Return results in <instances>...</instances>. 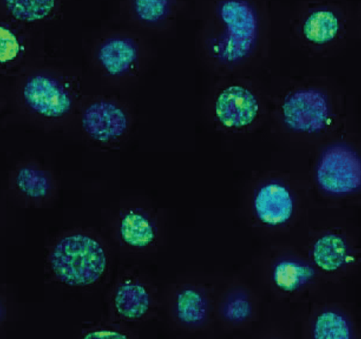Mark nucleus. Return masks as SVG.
Returning a JSON list of instances; mask_svg holds the SVG:
<instances>
[{
    "label": "nucleus",
    "instance_id": "obj_1",
    "mask_svg": "<svg viewBox=\"0 0 361 339\" xmlns=\"http://www.w3.org/2000/svg\"><path fill=\"white\" fill-rule=\"evenodd\" d=\"M197 39L205 53L224 66L241 63L271 36L266 0H196Z\"/></svg>",
    "mask_w": 361,
    "mask_h": 339
},
{
    "label": "nucleus",
    "instance_id": "obj_2",
    "mask_svg": "<svg viewBox=\"0 0 361 339\" xmlns=\"http://www.w3.org/2000/svg\"><path fill=\"white\" fill-rule=\"evenodd\" d=\"M51 263L55 275L71 285H85L96 281L106 266V257L94 239L75 234L61 239L55 246Z\"/></svg>",
    "mask_w": 361,
    "mask_h": 339
},
{
    "label": "nucleus",
    "instance_id": "obj_3",
    "mask_svg": "<svg viewBox=\"0 0 361 339\" xmlns=\"http://www.w3.org/2000/svg\"><path fill=\"white\" fill-rule=\"evenodd\" d=\"M293 34L307 45L324 47L343 39L346 30L343 11L330 3L310 4L293 22Z\"/></svg>",
    "mask_w": 361,
    "mask_h": 339
},
{
    "label": "nucleus",
    "instance_id": "obj_4",
    "mask_svg": "<svg viewBox=\"0 0 361 339\" xmlns=\"http://www.w3.org/2000/svg\"><path fill=\"white\" fill-rule=\"evenodd\" d=\"M317 181L326 192L345 194L361 187V160L353 150L343 146L329 149L317 171Z\"/></svg>",
    "mask_w": 361,
    "mask_h": 339
},
{
    "label": "nucleus",
    "instance_id": "obj_5",
    "mask_svg": "<svg viewBox=\"0 0 361 339\" xmlns=\"http://www.w3.org/2000/svg\"><path fill=\"white\" fill-rule=\"evenodd\" d=\"M22 97L30 110L47 118L63 117L72 108L70 91L59 80L43 75L32 76L25 82Z\"/></svg>",
    "mask_w": 361,
    "mask_h": 339
},
{
    "label": "nucleus",
    "instance_id": "obj_6",
    "mask_svg": "<svg viewBox=\"0 0 361 339\" xmlns=\"http://www.w3.org/2000/svg\"><path fill=\"white\" fill-rule=\"evenodd\" d=\"M212 310V301L204 287L190 282L175 286L171 312L178 327L191 331L202 330L209 323Z\"/></svg>",
    "mask_w": 361,
    "mask_h": 339
},
{
    "label": "nucleus",
    "instance_id": "obj_7",
    "mask_svg": "<svg viewBox=\"0 0 361 339\" xmlns=\"http://www.w3.org/2000/svg\"><path fill=\"white\" fill-rule=\"evenodd\" d=\"M284 120L293 130L315 132L323 128L329 111L324 95L315 90L298 91L283 105Z\"/></svg>",
    "mask_w": 361,
    "mask_h": 339
},
{
    "label": "nucleus",
    "instance_id": "obj_8",
    "mask_svg": "<svg viewBox=\"0 0 361 339\" xmlns=\"http://www.w3.org/2000/svg\"><path fill=\"white\" fill-rule=\"evenodd\" d=\"M82 125L94 140L107 142L121 137L128 130V119L116 104L99 100L89 104L82 115Z\"/></svg>",
    "mask_w": 361,
    "mask_h": 339
},
{
    "label": "nucleus",
    "instance_id": "obj_9",
    "mask_svg": "<svg viewBox=\"0 0 361 339\" xmlns=\"http://www.w3.org/2000/svg\"><path fill=\"white\" fill-rule=\"evenodd\" d=\"M253 209L257 226L271 231L289 221L293 212V201L285 187L269 183L258 191Z\"/></svg>",
    "mask_w": 361,
    "mask_h": 339
},
{
    "label": "nucleus",
    "instance_id": "obj_10",
    "mask_svg": "<svg viewBox=\"0 0 361 339\" xmlns=\"http://www.w3.org/2000/svg\"><path fill=\"white\" fill-rule=\"evenodd\" d=\"M258 111V104L251 92L240 86H231L219 97L216 112L226 127H242L250 123Z\"/></svg>",
    "mask_w": 361,
    "mask_h": 339
},
{
    "label": "nucleus",
    "instance_id": "obj_11",
    "mask_svg": "<svg viewBox=\"0 0 361 339\" xmlns=\"http://www.w3.org/2000/svg\"><path fill=\"white\" fill-rule=\"evenodd\" d=\"M216 312L227 327L240 328L247 325L255 316L257 303L252 291L243 285H232L220 296Z\"/></svg>",
    "mask_w": 361,
    "mask_h": 339
},
{
    "label": "nucleus",
    "instance_id": "obj_12",
    "mask_svg": "<svg viewBox=\"0 0 361 339\" xmlns=\"http://www.w3.org/2000/svg\"><path fill=\"white\" fill-rule=\"evenodd\" d=\"M265 269L269 286L283 293L295 292L315 275L310 266L288 258L269 260Z\"/></svg>",
    "mask_w": 361,
    "mask_h": 339
},
{
    "label": "nucleus",
    "instance_id": "obj_13",
    "mask_svg": "<svg viewBox=\"0 0 361 339\" xmlns=\"http://www.w3.org/2000/svg\"><path fill=\"white\" fill-rule=\"evenodd\" d=\"M137 49L133 43L124 39H111L100 47L98 58L104 69L116 76L126 73L137 59Z\"/></svg>",
    "mask_w": 361,
    "mask_h": 339
},
{
    "label": "nucleus",
    "instance_id": "obj_14",
    "mask_svg": "<svg viewBox=\"0 0 361 339\" xmlns=\"http://www.w3.org/2000/svg\"><path fill=\"white\" fill-rule=\"evenodd\" d=\"M135 13L143 22L158 25L176 23L186 4L183 0H134Z\"/></svg>",
    "mask_w": 361,
    "mask_h": 339
},
{
    "label": "nucleus",
    "instance_id": "obj_15",
    "mask_svg": "<svg viewBox=\"0 0 361 339\" xmlns=\"http://www.w3.org/2000/svg\"><path fill=\"white\" fill-rule=\"evenodd\" d=\"M315 264L326 271H334L344 264L347 246L342 238L334 234L325 235L314 245L312 252Z\"/></svg>",
    "mask_w": 361,
    "mask_h": 339
},
{
    "label": "nucleus",
    "instance_id": "obj_16",
    "mask_svg": "<svg viewBox=\"0 0 361 339\" xmlns=\"http://www.w3.org/2000/svg\"><path fill=\"white\" fill-rule=\"evenodd\" d=\"M150 298L146 289L138 284L122 285L115 296V306L119 314L129 319L143 316L149 307Z\"/></svg>",
    "mask_w": 361,
    "mask_h": 339
},
{
    "label": "nucleus",
    "instance_id": "obj_17",
    "mask_svg": "<svg viewBox=\"0 0 361 339\" xmlns=\"http://www.w3.org/2000/svg\"><path fill=\"white\" fill-rule=\"evenodd\" d=\"M121 236L125 242L135 247H145L153 242L155 230L152 223L139 213L130 212L121 222Z\"/></svg>",
    "mask_w": 361,
    "mask_h": 339
},
{
    "label": "nucleus",
    "instance_id": "obj_18",
    "mask_svg": "<svg viewBox=\"0 0 361 339\" xmlns=\"http://www.w3.org/2000/svg\"><path fill=\"white\" fill-rule=\"evenodd\" d=\"M16 184L23 194L31 198L45 197L51 187L45 172L32 166H24L18 170Z\"/></svg>",
    "mask_w": 361,
    "mask_h": 339
},
{
    "label": "nucleus",
    "instance_id": "obj_19",
    "mask_svg": "<svg viewBox=\"0 0 361 339\" xmlns=\"http://www.w3.org/2000/svg\"><path fill=\"white\" fill-rule=\"evenodd\" d=\"M314 338L317 339H348L350 331L347 321L341 315L331 312L319 314L314 327Z\"/></svg>",
    "mask_w": 361,
    "mask_h": 339
},
{
    "label": "nucleus",
    "instance_id": "obj_20",
    "mask_svg": "<svg viewBox=\"0 0 361 339\" xmlns=\"http://www.w3.org/2000/svg\"><path fill=\"white\" fill-rule=\"evenodd\" d=\"M8 10L18 20L32 22L49 14L55 0H6Z\"/></svg>",
    "mask_w": 361,
    "mask_h": 339
},
{
    "label": "nucleus",
    "instance_id": "obj_21",
    "mask_svg": "<svg viewBox=\"0 0 361 339\" xmlns=\"http://www.w3.org/2000/svg\"><path fill=\"white\" fill-rule=\"evenodd\" d=\"M1 63L13 61L18 56L20 47L13 34L8 29L1 27Z\"/></svg>",
    "mask_w": 361,
    "mask_h": 339
},
{
    "label": "nucleus",
    "instance_id": "obj_22",
    "mask_svg": "<svg viewBox=\"0 0 361 339\" xmlns=\"http://www.w3.org/2000/svg\"><path fill=\"white\" fill-rule=\"evenodd\" d=\"M128 335L118 331L102 328L90 331L83 335L85 339H124Z\"/></svg>",
    "mask_w": 361,
    "mask_h": 339
},
{
    "label": "nucleus",
    "instance_id": "obj_23",
    "mask_svg": "<svg viewBox=\"0 0 361 339\" xmlns=\"http://www.w3.org/2000/svg\"><path fill=\"white\" fill-rule=\"evenodd\" d=\"M186 4L189 3L191 1H196V0H183Z\"/></svg>",
    "mask_w": 361,
    "mask_h": 339
},
{
    "label": "nucleus",
    "instance_id": "obj_24",
    "mask_svg": "<svg viewBox=\"0 0 361 339\" xmlns=\"http://www.w3.org/2000/svg\"><path fill=\"white\" fill-rule=\"evenodd\" d=\"M360 20H361V10H360Z\"/></svg>",
    "mask_w": 361,
    "mask_h": 339
}]
</instances>
